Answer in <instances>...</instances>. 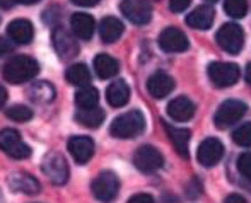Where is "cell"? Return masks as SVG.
<instances>
[{
  "label": "cell",
  "mask_w": 251,
  "mask_h": 203,
  "mask_svg": "<svg viewBox=\"0 0 251 203\" xmlns=\"http://www.w3.org/2000/svg\"><path fill=\"white\" fill-rule=\"evenodd\" d=\"M200 193H201V184L197 179H192L188 184H186V195H188L190 198L200 197Z\"/></svg>",
  "instance_id": "836d02e7"
},
{
  "label": "cell",
  "mask_w": 251,
  "mask_h": 203,
  "mask_svg": "<svg viewBox=\"0 0 251 203\" xmlns=\"http://www.w3.org/2000/svg\"><path fill=\"white\" fill-rule=\"evenodd\" d=\"M192 3V0H169V9L173 12H183Z\"/></svg>",
  "instance_id": "e575fe53"
},
{
  "label": "cell",
  "mask_w": 251,
  "mask_h": 203,
  "mask_svg": "<svg viewBox=\"0 0 251 203\" xmlns=\"http://www.w3.org/2000/svg\"><path fill=\"white\" fill-rule=\"evenodd\" d=\"M133 164L142 173H155V171L162 167L164 159H162V154L155 147H152V145H142L133 154Z\"/></svg>",
  "instance_id": "8fae6325"
},
{
  "label": "cell",
  "mask_w": 251,
  "mask_h": 203,
  "mask_svg": "<svg viewBox=\"0 0 251 203\" xmlns=\"http://www.w3.org/2000/svg\"><path fill=\"white\" fill-rule=\"evenodd\" d=\"M122 14L137 26H144L152 19V7L147 0H122Z\"/></svg>",
  "instance_id": "30bf717a"
},
{
  "label": "cell",
  "mask_w": 251,
  "mask_h": 203,
  "mask_svg": "<svg viewBox=\"0 0 251 203\" xmlns=\"http://www.w3.org/2000/svg\"><path fill=\"white\" fill-rule=\"evenodd\" d=\"M72 2L80 7H94L100 3V0H72Z\"/></svg>",
  "instance_id": "74e56055"
},
{
  "label": "cell",
  "mask_w": 251,
  "mask_h": 203,
  "mask_svg": "<svg viewBox=\"0 0 251 203\" xmlns=\"http://www.w3.org/2000/svg\"><path fill=\"white\" fill-rule=\"evenodd\" d=\"M94 70H96L100 79H111L120 72V63L113 56L106 55V53H100L94 58Z\"/></svg>",
  "instance_id": "d4e9b609"
},
{
  "label": "cell",
  "mask_w": 251,
  "mask_h": 203,
  "mask_svg": "<svg viewBox=\"0 0 251 203\" xmlns=\"http://www.w3.org/2000/svg\"><path fill=\"white\" fill-rule=\"evenodd\" d=\"M17 3H23V5H34V3L41 2V0H16Z\"/></svg>",
  "instance_id": "60d3db41"
},
{
  "label": "cell",
  "mask_w": 251,
  "mask_h": 203,
  "mask_svg": "<svg viewBox=\"0 0 251 203\" xmlns=\"http://www.w3.org/2000/svg\"><path fill=\"white\" fill-rule=\"evenodd\" d=\"M14 48H16V43L10 40L9 36H0V56H5L9 55V53L14 51Z\"/></svg>",
  "instance_id": "d6a6232c"
},
{
  "label": "cell",
  "mask_w": 251,
  "mask_h": 203,
  "mask_svg": "<svg viewBox=\"0 0 251 203\" xmlns=\"http://www.w3.org/2000/svg\"><path fill=\"white\" fill-rule=\"evenodd\" d=\"M224 10L227 12V16L234 19H243L248 12V2L246 0H226Z\"/></svg>",
  "instance_id": "f1b7e54d"
},
{
  "label": "cell",
  "mask_w": 251,
  "mask_h": 203,
  "mask_svg": "<svg viewBox=\"0 0 251 203\" xmlns=\"http://www.w3.org/2000/svg\"><path fill=\"white\" fill-rule=\"evenodd\" d=\"M128 203H155V200L147 193H139V195H133L128 200Z\"/></svg>",
  "instance_id": "d590c367"
},
{
  "label": "cell",
  "mask_w": 251,
  "mask_h": 203,
  "mask_svg": "<svg viewBox=\"0 0 251 203\" xmlns=\"http://www.w3.org/2000/svg\"><path fill=\"white\" fill-rule=\"evenodd\" d=\"M130 99V87L123 79H118L111 82L106 91V101L109 102V106L113 108H122L128 102Z\"/></svg>",
  "instance_id": "7402d4cb"
},
{
  "label": "cell",
  "mask_w": 251,
  "mask_h": 203,
  "mask_svg": "<svg viewBox=\"0 0 251 203\" xmlns=\"http://www.w3.org/2000/svg\"><path fill=\"white\" fill-rule=\"evenodd\" d=\"M208 79L212 80V84L215 87H231L238 82L241 70L236 63H227V62H214L208 65Z\"/></svg>",
  "instance_id": "52a82bcc"
},
{
  "label": "cell",
  "mask_w": 251,
  "mask_h": 203,
  "mask_svg": "<svg viewBox=\"0 0 251 203\" xmlns=\"http://www.w3.org/2000/svg\"><path fill=\"white\" fill-rule=\"evenodd\" d=\"M246 113H248V106H246L243 101H238V99H227V101H224L221 106H219L217 113H215V116H214V123L217 128L224 130V128L238 123Z\"/></svg>",
  "instance_id": "5b68a950"
},
{
  "label": "cell",
  "mask_w": 251,
  "mask_h": 203,
  "mask_svg": "<svg viewBox=\"0 0 251 203\" xmlns=\"http://www.w3.org/2000/svg\"><path fill=\"white\" fill-rule=\"evenodd\" d=\"M159 46L168 53H181L186 51L190 46L188 38L178 27H166L159 34Z\"/></svg>",
  "instance_id": "7c38bea8"
},
{
  "label": "cell",
  "mask_w": 251,
  "mask_h": 203,
  "mask_svg": "<svg viewBox=\"0 0 251 203\" xmlns=\"http://www.w3.org/2000/svg\"><path fill=\"white\" fill-rule=\"evenodd\" d=\"M98 102H100V92L98 89H94L93 85H86V87H80L75 94V104L80 109H89L96 108Z\"/></svg>",
  "instance_id": "83f0119b"
},
{
  "label": "cell",
  "mask_w": 251,
  "mask_h": 203,
  "mask_svg": "<svg viewBox=\"0 0 251 203\" xmlns=\"http://www.w3.org/2000/svg\"><path fill=\"white\" fill-rule=\"evenodd\" d=\"M208 2H217V0H208Z\"/></svg>",
  "instance_id": "f6af8a7d"
},
{
  "label": "cell",
  "mask_w": 251,
  "mask_h": 203,
  "mask_svg": "<svg viewBox=\"0 0 251 203\" xmlns=\"http://www.w3.org/2000/svg\"><path fill=\"white\" fill-rule=\"evenodd\" d=\"M5 102H7V91L3 85H0V109L5 106Z\"/></svg>",
  "instance_id": "f35d334b"
},
{
  "label": "cell",
  "mask_w": 251,
  "mask_h": 203,
  "mask_svg": "<svg viewBox=\"0 0 251 203\" xmlns=\"http://www.w3.org/2000/svg\"><path fill=\"white\" fill-rule=\"evenodd\" d=\"M164 130L168 133L169 140L171 144L175 145L176 152L179 154V157L183 159H188L190 157V137H192V131L186 130V128H178V127H173L169 123H164Z\"/></svg>",
  "instance_id": "e0dca14e"
},
{
  "label": "cell",
  "mask_w": 251,
  "mask_h": 203,
  "mask_svg": "<svg viewBox=\"0 0 251 203\" xmlns=\"http://www.w3.org/2000/svg\"><path fill=\"white\" fill-rule=\"evenodd\" d=\"M245 77H246V82L251 85V63H248V67H246V74H245Z\"/></svg>",
  "instance_id": "b9f144b4"
},
{
  "label": "cell",
  "mask_w": 251,
  "mask_h": 203,
  "mask_svg": "<svg viewBox=\"0 0 251 203\" xmlns=\"http://www.w3.org/2000/svg\"><path fill=\"white\" fill-rule=\"evenodd\" d=\"M162 203H178V202H176V198H173V197H166Z\"/></svg>",
  "instance_id": "7bdbcfd3"
},
{
  "label": "cell",
  "mask_w": 251,
  "mask_h": 203,
  "mask_svg": "<svg viewBox=\"0 0 251 203\" xmlns=\"http://www.w3.org/2000/svg\"><path fill=\"white\" fill-rule=\"evenodd\" d=\"M224 203H248V202H246L245 198L241 197V195H238V193H232V195H229V197L226 198Z\"/></svg>",
  "instance_id": "8d00e7d4"
},
{
  "label": "cell",
  "mask_w": 251,
  "mask_h": 203,
  "mask_svg": "<svg viewBox=\"0 0 251 203\" xmlns=\"http://www.w3.org/2000/svg\"><path fill=\"white\" fill-rule=\"evenodd\" d=\"M93 195L100 202L109 203L116 198L120 190V179L113 171H104V173L98 174V178L93 181Z\"/></svg>",
  "instance_id": "ba28073f"
},
{
  "label": "cell",
  "mask_w": 251,
  "mask_h": 203,
  "mask_svg": "<svg viewBox=\"0 0 251 203\" xmlns=\"http://www.w3.org/2000/svg\"><path fill=\"white\" fill-rule=\"evenodd\" d=\"M40 74V63L26 55H16L3 65V79L9 84H24Z\"/></svg>",
  "instance_id": "6da1fadb"
},
{
  "label": "cell",
  "mask_w": 251,
  "mask_h": 203,
  "mask_svg": "<svg viewBox=\"0 0 251 203\" xmlns=\"http://www.w3.org/2000/svg\"><path fill=\"white\" fill-rule=\"evenodd\" d=\"M232 140L241 147H251V123H243L232 131Z\"/></svg>",
  "instance_id": "4dcf8cb0"
},
{
  "label": "cell",
  "mask_w": 251,
  "mask_h": 203,
  "mask_svg": "<svg viewBox=\"0 0 251 203\" xmlns=\"http://www.w3.org/2000/svg\"><path fill=\"white\" fill-rule=\"evenodd\" d=\"M41 169H43L45 176L51 181L56 186H63V184L69 181L70 171H69V164H67L65 157L58 152H48L43 157L41 162Z\"/></svg>",
  "instance_id": "3957f363"
},
{
  "label": "cell",
  "mask_w": 251,
  "mask_h": 203,
  "mask_svg": "<svg viewBox=\"0 0 251 203\" xmlns=\"http://www.w3.org/2000/svg\"><path fill=\"white\" fill-rule=\"evenodd\" d=\"M7 184L12 191L24 195H38L41 191V184L36 178H33L27 173H12L7 176Z\"/></svg>",
  "instance_id": "5bb4252c"
},
{
  "label": "cell",
  "mask_w": 251,
  "mask_h": 203,
  "mask_svg": "<svg viewBox=\"0 0 251 203\" xmlns=\"http://www.w3.org/2000/svg\"><path fill=\"white\" fill-rule=\"evenodd\" d=\"M123 31H125L123 23L113 16L104 17V19L100 23V36H101L102 43H108V45L118 41V38L123 34Z\"/></svg>",
  "instance_id": "cb8c5ba5"
},
{
  "label": "cell",
  "mask_w": 251,
  "mask_h": 203,
  "mask_svg": "<svg viewBox=\"0 0 251 203\" xmlns=\"http://www.w3.org/2000/svg\"><path fill=\"white\" fill-rule=\"evenodd\" d=\"M75 34H72L69 29L62 26H56L53 29L51 40H53V46H55L56 53L62 60H72L77 56L79 53V43L75 40Z\"/></svg>",
  "instance_id": "9c48e42d"
},
{
  "label": "cell",
  "mask_w": 251,
  "mask_h": 203,
  "mask_svg": "<svg viewBox=\"0 0 251 203\" xmlns=\"http://www.w3.org/2000/svg\"><path fill=\"white\" fill-rule=\"evenodd\" d=\"M55 87L47 80H38L33 82L27 89V96L33 102H38V104H48L55 99Z\"/></svg>",
  "instance_id": "603a6c76"
},
{
  "label": "cell",
  "mask_w": 251,
  "mask_h": 203,
  "mask_svg": "<svg viewBox=\"0 0 251 203\" xmlns=\"http://www.w3.org/2000/svg\"><path fill=\"white\" fill-rule=\"evenodd\" d=\"M168 115L175 122H188L195 115V104L186 96H178L168 104Z\"/></svg>",
  "instance_id": "d6986e66"
},
{
  "label": "cell",
  "mask_w": 251,
  "mask_h": 203,
  "mask_svg": "<svg viewBox=\"0 0 251 203\" xmlns=\"http://www.w3.org/2000/svg\"><path fill=\"white\" fill-rule=\"evenodd\" d=\"M173 89H175V79L162 70L154 72L147 80V91L155 99H164L166 96L171 94Z\"/></svg>",
  "instance_id": "2e32d148"
},
{
  "label": "cell",
  "mask_w": 251,
  "mask_h": 203,
  "mask_svg": "<svg viewBox=\"0 0 251 203\" xmlns=\"http://www.w3.org/2000/svg\"><path fill=\"white\" fill-rule=\"evenodd\" d=\"M70 27H72V33L75 34L80 40H91L96 29V23H94V17L89 16L86 12H75L70 17Z\"/></svg>",
  "instance_id": "ffe728a7"
},
{
  "label": "cell",
  "mask_w": 251,
  "mask_h": 203,
  "mask_svg": "<svg viewBox=\"0 0 251 203\" xmlns=\"http://www.w3.org/2000/svg\"><path fill=\"white\" fill-rule=\"evenodd\" d=\"M5 115H7V118L14 120V122L24 123L33 118V109H29L27 106H23V104H14L7 109Z\"/></svg>",
  "instance_id": "f546056e"
},
{
  "label": "cell",
  "mask_w": 251,
  "mask_h": 203,
  "mask_svg": "<svg viewBox=\"0 0 251 203\" xmlns=\"http://www.w3.org/2000/svg\"><path fill=\"white\" fill-rule=\"evenodd\" d=\"M16 3H17L16 0H0V7L2 9H12Z\"/></svg>",
  "instance_id": "ab89813d"
},
{
  "label": "cell",
  "mask_w": 251,
  "mask_h": 203,
  "mask_svg": "<svg viewBox=\"0 0 251 203\" xmlns=\"http://www.w3.org/2000/svg\"><path fill=\"white\" fill-rule=\"evenodd\" d=\"M217 43L229 55H238L245 46V31L234 23H227L217 31Z\"/></svg>",
  "instance_id": "8992f818"
},
{
  "label": "cell",
  "mask_w": 251,
  "mask_h": 203,
  "mask_svg": "<svg viewBox=\"0 0 251 203\" xmlns=\"http://www.w3.org/2000/svg\"><path fill=\"white\" fill-rule=\"evenodd\" d=\"M222 155H224V145L214 137L205 138L197 152V159L203 167H214L222 159Z\"/></svg>",
  "instance_id": "4fadbf2b"
},
{
  "label": "cell",
  "mask_w": 251,
  "mask_h": 203,
  "mask_svg": "<svg viewBox=\"0 0 251 203\" xmlns=\"http://www.w3.org/2000/svg\"><path fill=\"white\" fill-rule=\"evenodd\" d=\"M215 19V10L212 5H200L193 10L192 14L186 16V24L193 29H201L207 31L208 27L214 24Z\"/></svg>",
  "instance_id": "44dd1931"
},
{
  "label": "cell",
  "mask_w": 251,
  "mask_h": 203,
  "mask_svg": "<svg viewBox=\"0 0 251 203\" xmlns=\"http://www.w3.org/2000/svg\"><path fill=\"white\" fill-rule=\"evenodd\" d=\"M65 77H67V80H69V84L77 85V87H86V85H91V72L84 63L70 65L65 72Z\"/></svg>",
  "instance_id": "484cf974"
},
{
  "label": "cell",
  "mask_w": 251,
  "mask_h": 203,
  "mask_svg": "<svg viewBox=\"0 0 251 203\" xmlns=\"http://www.w3.org/2000/svg\"><path fill=\"white\" fill-rule=\"evenodd\" d=\"M144 130H146V118L139 109H132L120 115L118 118L113 120L109 127V133L115 138H123V140L139 137Z\"/></svg>",
  "instance_id": "7a4b0ae2"
},
{
  "label": "cell",
  "mask_w": 251,
  "mask_h": 203,
  "mask_svg": "<svg viewBox=\"0 0 251 203\" xmlns=\"http://www.w3.org/2000/svg\"><path fill=\"white\" fill-rule=\"evenodd\" d=\"M69 152L77 164H86L94 155V142L86 135H77L69 140Z\"/></svg>",
  "instance_id": "9a60e30c"
},
{
  "label": "cell",
  "mask_w": 251,
  "mask_h": 203,
  "mask_svg": "<svg viewBox=\"0 0 251 203\" xmlns=\"http://www.w3.org/2000/svg\"><path fill=\"white\" fill-rule=\"evenodd\" d=\"M7 36L16 45H27L34 38V27L27 19H14L7 26Z\"/></svg>",
  "instance_id": "ac0fdd59"
},
{
  "label": "cell",
  "mask_w": 251,
  "mask_h": 203,
  "mask_svg": "<svg viewBox=\"0 0 251 203\" xmlns=\"http://www.w3.org/2000/svg\"><path fill=\"white\" fill-rule=\"evenodd\" d=\"M0 149L9 157L17 159V161H23V159H27L31 155V147L27 144H24L19 131L14 130V128L0 130Z\"/></svg>",
  "instance_id": "277c9868"
},
{
  "label": "cell",
  "mask_w": 251,
  "mask_h": 203,
  "mask_svg": "<svg viewBox=\"0 0 251 203\" xmlns=\"http://www.w3.org/2000/svg\"><path fill=\"white\" fill-rule=\"evenodd\" d=\"M238 171L251 181V152H245L238 157Z\"/></svg>",
  "instance_id": "1f68e13d"
},
{
  "label": "cell",
  "mask_w": 251,
  "mask_h": 203,
  "mask_svg": "<svg viewBox=\"0 0 251 203\" xmlns=\"http://www.w3.org/2000/svg\"><path fill=\"white\" fill-rule=\"evenodd\" d=\"M0 203H3V195H2V191H0Z\"/></svg>",
  "instance_id": "ee69618b"
},
{
  "label": "cell",
  "mask_w": 251,
  "mask_h": 203,
  "mask_svg": "<svg viewBox=\"0 0 251 203\" xmlns=\"http://www.w3.org/2000/svg\"><path fill=\"white\" fill-rule=\"evenodd\" d=\"M104 111L101 108H89V109H79L75 115V120L82 127L87 128H100L101 123L104 122Z\"/></svg>",
  "instance_id": "4316f807"
}]
</instances>
